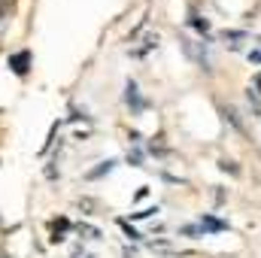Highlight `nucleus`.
I'll list each match as a JSON object with an SVG mask.
<instances>
[{"mask_svg": "<svg viewBox=\"0 0 261 258\" xmlns=\"http://www.w3.org/2000/svg\"><path fill=\"white\" fill-rule=\"evenodd\" d=\"M119 225H122V231H125V234H128L130 240H140V234H137V231H134V228H130L128 222H125V219H122V222H119Z\"/></svg>", "mask_w": 261, "mask_h": 258, "instance_id": "nucleus-7", "label": "nucleus"}, {"mask_svg": "<svg viewBox=\"0 0 261 258\" xmlns=\"http://www.w3.org/2000/svg\"><path fill=\"white\" fill-rule=\"evenodd\" d=\"M116 164H119V161H116V158H110V161H103V164H100V167H94V170H91V173H88V179H100V176H103V173H110V170H113V167H116Z\"/></svg>", "mask_w": 261, "mask_h": 258, "instance_id": "nucleus-5", "label": "nucleus"}, {"mask_svg": "<svg viewBox=\"0 0 261 258\" xmlns=\"http://www.w3.org/2000/svg\"><path fill=\"white\" fill-rule=\"evenodd\" d=\"M200 231L203 234H222V231H228V222H222V219H216V216H200Z\"/></svg>", "mask_w": 261, "mask_h": 258, "instance_id": "nucleus-3", "label": "nucleus"}, {"mask_svg": "<svg viewBox=\"0 0 261 258\" xmlns=\"http://www.w3.org/2000/svg\"><path fill=\"white\" fill-rule=\"evenodd\" d=\"M9 67H12L18 76H24L28 67H31V52H18V55H12V58H9Z\"/></svg>", "mask_w": 261, "mask_h": 258, "instance_id": "nucleus-4", "label": "nucleus"}, {"mask_svg": "<svg viewBox=\"0 0 261 258\" xmlns=\"http://www.w3.org/2000/svg\"><path fill=\"white\" fill-rule=\"evenodd\" d=\"M3 12H6V3H0V21H3Z\"/></svg>", "mask_w": 261, "mask_h": 258, "instance_id": "nucleus-8", "label": "nucleus"}, {"mask_svg": "<svg viewBox=\"0 0 261 258\" xmlns=\"http://www.w3.org/2000/svg\"><path fill=\"white\" fill-rule=\"evenodd\" d=\"M125 100H128V107H130V113H134V116L146 110V100L140 97V88H137V82H128V85H125Z\"/></svg>", "mask_w": 261, "mask_h": 258, "instance_id": "nucleus-2", "label": "nucleus"}, {"mask_svg": "<svg viewBox=\"0 0 261 258\" xmlns=\"http://www.w3.org/2000/svg\"><path fill=\"white\" fill-rule=\"evenodd\" d=\"M76 258H79V255H76ZM82 258H88V255H82Z\"/></svg>", "mask_w": 261, "mask_h": 258, "instance_id": "nucleus-9", "label": "nucleus"}, {"mask_svg": "<svg viewBox=\"0 0 261 258\" xmlns=\"http://www.w3.org/2000/svg\"><path fill=\"white\" fill-rule=\"evenodd\" d=\"M192 28H197L200 34H210V21H206V18H200V15H192Z\"/></svg>", "mask_w": 261, "mask_h": 258, "instance_id": "nucleus-6", "label": "nucleus"}, {"mask_svg": "<svg viewBox=\"0 0 261 258\" xmlns=\"http://www.w3.org/2000/svg\"><path fill=\"white\" fill-rule=\"evenodd\" d=\"M179 43H182V52H186L192 61H197L200 67L210 70V58H206V46H203V43H195V40H179Z\"/></svg>", "mask_w": 261, "mask_h": 258, "instance_id": "nucleus-1", "label": "nucleus"}]
</instances>
